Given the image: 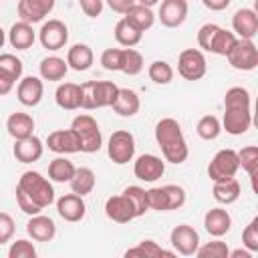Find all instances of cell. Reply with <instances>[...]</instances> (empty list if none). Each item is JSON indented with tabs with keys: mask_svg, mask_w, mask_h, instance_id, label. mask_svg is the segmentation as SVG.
<instances>
[{
	"mask_svg": "<svg viewBox=\"0 0 258 258\" xmlns=\"http://www.w3.org/2000/svg\"><path fill=\"white\" fill-rule=\"evenodd\" d=\"M54 202V187L38 171H24L16 183V204L26 216L40 214Z\"/></svg>",
	"mask_w": 258,
	"mask_h": 258,
	"instance_id": "obj_1",
	"label": "cell"
},
{
	"mask_svg": "<svg viewBox=\"0 0 258 258\" xmlns=\"http://www.w3.org/2000/svg\"><path fill=\"white\" fill-rule=\"evenodd\" d=\"M155 141L161 147L163 159L173 163V165L183 163L187 159V155H189L187 141L183 137L181 125L173 117H163V119L157 121V125H155Z\"/></svg>",
	"mask_w": 258,
	"mask_h": 258,
	"instance_id": "obj_2",
	"label": "cell"
},
{
	"mask_svg": "<svg viewBox=\"0 0 258 258\" xmlns=\"http://www.w3.org/2000/svg\"><path fill=\"white\" fill-rule=\"evenodd\" d=\"M119 87L113 81H87L81 85V109L111 107L117 99Z\"/></svg>",
	"mask_w": 258,
	"mask_h": 258,
	"instance_id": "obj_3",
	"label": "cell"
},
{
	"mask_svg": "<svg viewBox=\"0 0 258 258\" xmlns=\"http://www.w3.org/2000/svg\"><path fill=\"white\" fill-rule=\"evenodd\" d=\"M71 129L77 133L83 153H97L103 147V135H101L99 123L93 115H89V113L77 115L71 123Z\"/></svg>",
	"mask_w": 258,
	"mask_h": 258,
	"instance_id": "obj_4",
	"label": "cell"
},
{
	"mask_svg": "<svg viewBox=\"0 0 258 258\" xmlns=\"http://www.w3.org/2000/svg\"><path fill=\"white\" fill-rule=\"evenodd\" d=\"M107 155L117 165L129 163L135 155V137H133V133L125 131V129L113 131V135L109 137V143H107Z\"/></svg>",
	"mask_w": 258,
	"mask_h": 258,
	"instance_id": "obj_5",
	"label": "cell"
},
{
	"mask_svg": "<svg viewBox=\"0 0 258 258\" xmlns=\"http://www.w3.org/2000/svg\"><path fill=\"white\" fill-rule=\"evenodd\" d=\"M240 169V159H238V151L234 149H220L212 161L208 163V177L212 181H220V179H228L234 177Z\"/></svg>",
	"mask_w": 258,
	"mask_h": 258,
	"instance_id": "obj_6",
	"label": "cell"
},
{
	"mask_svg": "<svg viewBox=\"0 0 258 258\" xmlns=\"http://www.w3.org/2000/svg\"><path fill=\"white\" fill-rule=\"evenodd\" d=\"M206 56L198 48H185L177 56V73L185 81H200L206 75Z\"/></svg>",
	"mask_w": 258,
	"mask_h": 258,
	"instance_id": "obj_7",
	"label": "cell"
},
{
	"mask_svg": "<svg viewBox=\"0 0 258 258\" xmlns=\"http://www.w3.org/2000/svg\"><path fill=\"white\" fill-rule=\"evenodd\" d=\"M226 58L238 71H254L258 67V48L252 40L238 38L232 50L226 54Z\"/></svg>",
	"mask_w": 258,
	"mask_h": 258,
	"instance_id": "obj_8",
	"label": "cell"
},
{
	"mask_svg": "<svg viewBox=\"0 0 258 258\" xmlns=\"http://www.w3.org/2000/svg\"><path fill=\"white\" fill-rule=\"evenodd\" d=\"M169 244L173 246L175 254L181 256H196V250L200 246V234L189 224H179L169 234Z\"/></svg>",
	"mask_w": 258,
	"mask_h": 258,
	"instance_id": "obj_9",
	"label": "cell"
},
{
	"mask_svg": "<svg viewBox=\"0 0 258 258\" xmlns=\"http://www.w3.org/2000/svg\"><path fill=\"white\" fill-rule=\"evenodd\" d=\"M38 40L46 50H60L69 42V28L62 20H48L38 30Z\"/></svg>",
	"mask_w": 258,
	"mask_h": 258,
	"instance_id": "obj_10",
	"label": "cell"
},
{
	"mask_svg": "<svg viewBox=\"0 0 258 258\" xmlns=\"http://www.w3.org/2000/svg\"><path fill=\"white\" fill-rule=\"evenodd\" d=\"M133 173H135V177L141 179V181H147V183L157 181V179L165 173V161H163L161 157L153 155V153H143V155H139V157L135 159V163H133Z\"/></svg>",
	"mask_w": 258,
	"mask_h": 258,
	"instance_id": "obj_11",
	"label": "cell"
},
{
	"mask_svg": "<svg viewBox=\"0 0 258 258\" xmlns=\"http://www.w3.org/2000/svg\"><path fill=\"white\" fill-rule=\"evenodd\" d=\"M46 147L52 153H58V155H69V153H79L81 151L79 137L71 127L69 129H56V131L48 133Z\"/></svg>",
	"mask_w": 258,
	"mask_h": 258,
	"instance_id": "obj_12",
	"label": "cell"
},
{
	"mask_svg": "<svg viewBox=\"0 0 258 258\" xmlns=\"http://www.w3.org/2000/svg\"><path fill=\"white\" fill-rule=\"evenodd\" d=\"M157 18L167 28H177L187 18V0H161Z\"/></svg>",
	"mask_w": 258,
	"mask_h": 258,
	"instance_id": "obj_13",
	"label": "cell"
},
{
	"mask_svg": "<svg viewBox=\"0 0 258 258\" xmlns=\"http://www.w3.org/2000/svg\"><path fill=\"white\" fill-rule=\"evenodd\" d=\"M42 95H44V85H42V79L40 77H22L18 81V87H16V97L20 101V105L24 107H36L40 101H42Z\"/></svg>",
	"mask_w": 258,
	"mask_h": 258,
	"instance_id": "obj_14",
	"label": "cell"
},
{
	"mask_svg": "<svg viewBox=\"0 0 258 258\" xmlns=\"http://www.w3.org/2000/svg\"><path fill=\"white\" fill-rule=\"evenodd\" d=\"M56 212L64 222H81L87 214V204L79 194H64L56 200Z\"/></svg>",
	"mask_w": 258,
	"mask_h": 258,
	"instance_id": "obj_15",
	"label": "cell"
},
{
	"mask_svg": "<svg viewBox=\"0 0 258 258\" xmlns=\"http://www.w3.org/2000/svg\"><path fill=\"white\" fill-rule=\"evenodd\" d=\"M105 214L109 220L117 222V224H127L131 220H135V210H133V204L129 202V198L121 191L117 196H111L107 198L105 202Z\"/></svg>",
	"mask_w": 258,
	"mask_h": 258,
	"instance_id": "obj_16",
	"label": "cell"
},
{
	"mask_svg": "<svg viewBox=\"0 0 258 258\" xmlns=\"http://www.w3.org/2000/svg\"><path fill=\"white\" fill-rule=\"evenodd\" d=\"M54 2L56 0H20L16 10L20 20L28 24H36V22H42L52 12Z\"/></svg>",
	"mask_w": 258,
	"mask_h": 258,
	"instance_id": "obj_17",
	"label": "cell"
},
{
	"mask_svg": "<svg viewBox=\"0 0 258 258\" xmlns=\"http://www.w3.org/2000/svg\"><path fill=\"white\" fill-rule=\"evenodd\" d=\"M232 30L244 40H252L258 34V16L252 8H240L232 16Z\"/></svg>",
	"mask_w": 258,
	"mask_h": 258,
	"instance_id": "obj_18",
	"label": "cell"
},
{
	"mask_svg": "<svg viewBox=\"0 0 258 258\" xmlns=\"http://www.w3.org/2000/svg\"><path fill=\"white\" fill-rule=\"evenodd\" d=\"M222 129L230 135H244L252 127V109H224Z\"/></svg>",
	"mask_w": 258,
	"mask_h": 258,
	"instance_id": "obj_19",
	"label": "cell"
},
{
	"mask_svg": "<svg viewBox=\"0 0 258 258\" xmlns=\"http://www.w3.org/2000/svg\"><path fill=\"white\" fill-rule=\"evenodd\" d=\"M42 151H44V145L36 135H28L24 139H16V143L12 147V153H14L16 161H20V163L38 161L42 157Z\"/></svg>",
	"mask_w": 258,
	"mask_h": 258,
	"instance_id": "obj_20",
	"label": "cell"
},
{
	"mask_svg": "<svg viewBox=\"0 0 258 258\" xmlns=\"http://www.w3.org/2000/svg\"><path fill=\"white\" fill-rule=\"evenodd\" d=\"M204 228L210 236L214 238H222L230 232L232 228V216L228 214V210L224 208H212L206 212L204 216Z\"/></svg>",
	"mask_w": 258,
	"mask_h": 258,
	"instance_id": "obj_21",
	"label": "cell"
},
{
	"mask_svg": "<svg viewBox=\"0 0 258 258\" xmlns=\"http://www.w3.org/2000/svg\"><path fill=\"white\" fill-rule=\"evenodd\" d=\"M26 234L34 240V242H50L56 236V224L52 222V218L42 216V214H34L30 216V220L26 222Z\"/></svg>",
	"mask_w": 258,
	"mask_h": 258,
	"instance_id": "obj_22",
	"label": "cell"
},
{
	"mask_svg": "<svg viewBox=\"0 0 258 258\" xmlns=\"http://www.w3.org/2000/svg\"><path fill=\"white\" fill-rule=\"evenodd\" d=\"M34 40H36V34L32 30V24H28L24 20L14 22L8 30V42L16 50H28L34 44Z\"/></svg>",
	"mask_w": 258,
	"mask_h": 258,
	"instance_id": "obj_23",
	"label": "cell"
},
{
	"mask_svg": "<svg viewBox=\"0 0 258 258\" xmlns=\"http://www.w3.org/2000/svg\"><path fill=\"white\" fill-rule=\"evenodd\" d=\"M6 131L8 135L16 141V139H24L28 135H34V119L28 113L16 111L6 119Z\"/></svg>",
	"mask_w": 258,
	"mask_h": 258,
	"instance_id": "obj_24",
	"label": "cell"
},
{
	"mask_svg": "<svg viewBox=\"0 0 258 258\" xmlns=\"http://www.w3.org/2000/svg\"><path fill=\"white\" fill-rule=\"evenodd\" d=\"M54 101L64 111L81 109V85L77 83H60L54 91Z\"/></svg>",
	"mask_w": 258,
	"mask_h": 258,
	"instance_id": "obj_25",
	"label": "cell"
},
{
	"mask_svg": "<svg viewBox=\"0 0 258 258\" xmlns=\"http://www.w3.org/2000/svg\"><path fill=\"white\" fill-rule=\"evenodd\" d=\"M242 194V187L238 183L236 177H228V179H220V181H214V187H212V196L218 204L222 206H230L234 202H238Z\"/></svg>",
	"mask_w": 258,
	"mask_h": 258,
	"instance_id": "obj_26",
	"label": "cell"
},
{
	"mask_svg": "<svg viewBox=\"0 0 258 258\" xmlns=\"http://www.w3.org/2000/svg\"><path fill=\"white\" fill-rule=\"evenodd\" d=\"M93 60H95V54L89 44L77 42L67 50V64H69V69H73L77 73L87 71L93 64Z\"/></svg>",
	"mask_w": 258,
	"mask_h": 258,
	"instance_id": "obj_27",
	"label": "cell"
},
{
	"mask_svg": "<svg viewBox=\"0 0 258 258\" xmlns=\"http://www.w3.org/2000/svg\"><path fill=\"white\" fill-rule=\"evenodd\" d=\"M113 111L121 117H133L139 113L141 109V101H139V95L133 91V89H121L119 87V93H117V99L115 103L111 105Z\"/></svg>",
	"mask_w": 258,
	"mask_h": 258,
	"instance_id": "obj_28",
	"label": "cell"
},
{
	"mask_svg": "<svg viewBox=\"0 0 258 258\" xmlns=\"http://www.w3.org/2000/svg\"><path fill=\"white\" fill-rule=\"evenodd\" d=\"M113 34H115V40H117L121 46H125V48L137 46V44L141 42V38H143V32H141L139 28H135L125 16L115 24Z\"/></svg>",
	"mask_w": 258,
	"mask_h": 258,
	"instance_id": "obj_29",
	"label": "cell"
},
{
	"mask_svg": "<svg viewBox=\"0 0 258 258\" xmlns=\"http://www.w3.org/2000/svg\"><path fill=\"white\" fill-rule=\"evenodd\" d=\"M69 71V64L64 58L60 56H44L38 64V73H40V79L44 81H62L64 75Z\"/></svg>",
	"mask_w": 258,
	"mask_h": 258,
	"instance_id": "obj_30",
	"label": "cell"
},
{
	"mask_svg": "<svg viewBox=\"0 0 258 258\" xmlns=\"http://www.w3.org/2000/svg\"><path fill=\"white\" fill-rule=\"evenodd\" d=\"M71 189L73 194H79V196H87L95 189V183H97V175L91 167H77L75 169V175L71 177Z\"/></svg>",
	"mask_w": 258,
	"mask_h": 258,
	"instance_id": "obj_31",
	"label": "cell"
},
{
	"mask_svg": "<svg viewBox=\"0 0 258 258\" xmlns=\"http://www.w3.org/2000/svg\"><path fill=\"white\" fill-rule=\"evenodd\" d=\"M125 18L135 26L139 28L141 32L149 30L153 24H155V14L149 6H143V4H133L127 12H125Z\"/></svg>",
	"mask_w": 258,
	"mask_h": 258,
	"instance_id": "obj_32",
	"label": "cell"
},
{
	"mask_svg": "<svg viewBox=\"0 0 258 258\" xmlns=\"http://www.w3.org/2000/svg\"><path fill=\"white\" fill-rule=\"evenodd\" d=\"M75 163L67 157H54L50 163H48V179L50 181H56V183H69L71 177L75 175Z\"/></svg>",
	"mask_w": 258,
	"mask_h": 258,
	"instance_id": "obj_33",
	"label": "cell"
},
{
	"mask_svg": "<svg viewBox=\"0 0 258 258\" xmlns=\"http://www.w3.org/2000/svg\"><path fill=\"white\" fill-rule=\"evenodd\" d=\"M236 40H238V36H236L234 32H230V30H226V28L220 26V28L216 30V34H214V38H212L208 50L214 52V54H218V56H226V54L232 50V46L236 44Z\"/></svg>",
	"mask_w": 258,
	"mask_h": 258,
	"instance_id": "obj_34",
	"label": "cell"
},
{
	"mask_svg": "<svg viewBox=\"0 0 258 258\" xmlns=\"http://www.w3.org/2000/svg\"><path fill=\"white\" fill-rule=\"evenodd\" d=\"M238 159H240V167L248 173L250 181H252V189H256V167H258V147L256 145H246L238 151Z\"/></svg>",
	"mask_w": 258,
	"mask_h": 258,
	"instance_id": "obj_35",
	"label": "cell"
},
{
	"mask_svg": "<svg viewBox=\"0 0 258 258\" xmlns=\"http://www.w3.org/2000/svg\"><path fill=\"white\" fill-rule=\"evenodd\" d=\"M175 252L171 250H163L155 240H141L137 246L129 248L125 252V256H141V258H157V256H173Z\"/></svg>",
	"mask_w": 258,
	"mask_h": 258,
	"instance_id": "obj_36",
	"label": "cell"
},
{
	"mask_svg": "<svg viewBox=\"0 0 258 258\" xmlns=\"http://www.w3.org/2000/svg\"><path fill=\"white\" fill-rule=\"evenodd\" d=\"M252 97L244 87H230L224 95V109H250Z\"/></svg>",
	"mask_w": 258,
	"mask_h": 258,
	"instance_id": "obj_37",
	"label": "cell"
},
{
	"mask_svg": "<svg viewBox=\"0 0 258 258\" xmlns=\"http://www.w3.org/2000/svg\"><path fill=\"white\" fill-rule=\"evenodd\" d=\"M196 133L204 141H214L222 133V123L216 115H204V117H200V121L196 125Z\"/></svg>",
	"mask_w": 258,
	"mask_h": 258,
	"instance_id": "obj_38",
	"label": "cell"
},
{
	"mask_svg": "<svg viewBox=\"0 0 258 258\" xmlns=\"http://www.w3.org/2000/svg\"><path fill=\"white\" fill-rule=\"evenodd\" d=\"M121 73L129 75V77H135L143 71V56L139 50L135 48H121V67H119Z\"/></svg>",
	"mask_w": 258,
	"mask_h": 258,
	"instance_id": "obj_39",
	"label": "cell"
},
{
	"mask_svg": "<svg viewBox=\"0 0 258 258\" xmlns=\"http://www.w3.org/2000/svg\"><path fill=\"white\" fill-rule=\"evenodd\" d=\"M147 75L155 85H169L173 81V69L167 60H153L147 69Z\"/></svg>",
	"mask_w": 258,
	"mask_h": 258,
	"instance_id": "obj_40",
	"label": "cell"
},
{
	"mask_svg": "<svg viewBox=\"0 0 258 258\" xmlns=\"http://www.w3.org/2000/svg\"><path fill=\"white\" fill-rule=\"evenodd\" d=\"M123 194L133 204V210H135V216L137 218H141L145 212H149V208H147V194H145L143 187H139V185H127L123 189Z\"/></svg>",
	"mask_w": 258,
	"mask_h": 258,
	"instance_id": "obj_41",
	"label": "cell"
},
{
	"mask_svg": "<svg viewBox=\"0 0 258 258\" xmlns=\"http://www.w3.org/2000/svg\"><path fill=\"white\" fill-rule=\"evenodd\" d=\"M228 252H230L228 244L222 242L220 238H216L212 242H206V244L198 246L196 256H200V258H228Z\"/></svg>",
	"mask_w": 258,
	"mask_h": 258,
	"instance_id": "obj_42",
	"label": "cell"
},
{
	"mask_svg": "<svg viewBox=\"0 0 258 258\" xmlns=\"http://www.w3.org/2000/svg\"><path fill=\"white\" fill-rule=\"evenodd\" d=\"M147 194V208L155 210V212H169V204H167V191L165 187H151L145 189Z\"/></svg>",
	"mask_w": 258,
	"mask_h": 258,
	"instance_id": "obj_43",
	"label": "cell"
},
{
	"mask_svg": "<svg viewBox=\"0 0 258 258\" xmlns=\"http://www.w3.org/2000/svg\"><path fill=\"white\" fill-rule=\"evenodd\" d=\"M0 71L10 75L14 81H20L22 79V60L12 52H4V54H0Z\"/></svg>",
	"mask_w": 258,
	"mask_h": 258,
	"instance_id": "obj_44",
	"label": "cell"
},
{
	"mask_svg": "<svg viewBox=\"0 0 258 258\" xmlns=\"http://www.w3.org/2000/svg\"><path fill=\"white\" fill-rule=\"evenodd\" d=\"M34 256H36L34 244L30 240H24V238L12 242L8 248V258H34Z\"/></svg>",
	"mask_w": 258,
	"mask_h": 258,
	"instance_id": "obj_45",
	"label": "cell"
},
{
	"mask_svg": "<svg viewBox=\"0 0 258 258\" xmlns=\"http://www.w3.org/2000/svg\"><path fill=\"white\" fill-rule=\"evenodd\" d=\"M242 244L244 248H248L252 254L258 252V218H254L242 232Z\"/></svg>",
	"mask_w": 258,
	"mask_h": 258,
	"instance_id": "obj_46",
	"label": "cell"
},
{
	"mask_svg": "<svg viewBox=\"0 0 258 258\" xmlns=\"http://www.w3.org/2000/svg\"><path fill=\"white\" fill-rule=\"evenodd\" d=\"M165 191H167V204H169V212L171 210H179L183 204H185V189L181 185H175V183H167L163 185Z\"/></svg>",
	"mask_w": 258,
	"mask_h": 258,
	"instance_id": "obj_47",
	"label": "cell"
},
{
	"mask_svg": "<svg viewBox=\"0 0 258 258\" xmlns=\"http://www.w3.org/2000/svg\"><path fill=\"white\" fill-rule=\"evenodd\" d=\"M101 64L105 71H119L121 67V48H105L101 54Z\"/></svg>",
	"mask_w": 258,
	"mask_h": 258,
	"instance_id": "obj_48",
	"label": "cell"
},
{
	"mask_svg": "<svg viewBox=\"0 0 258 258\" xmlns=\"http://www.w3.org/2000/svg\"><path fill=\"white\" fill-rule=\"evenodd\" d=\"M14 230H16V226H14L12 216L6 212H0V244L10 242L14 236Z\"/></svg>",
	"mask_w": 258,
	"mask_h": 258,
	"instance_id": "obj_49",
	"label": "cell"
},
{
	"mask_svg": "<svg viewBox=\"0 0 258 258\" xmlns=\"http://www.w3.org/2000/svg\"><path fill=\"white\" fill-rule=\"evenodd\" d=\"M218 28L220 26L214 24V22H206L204 26H200V30H198V44H200V48L208 50V46H210V42H212V38H214Z\"/></svg>",
	"mask_w": 258,
	"mask_h": 258,
	"instance_id": "obj_50",
	"label": "cell"
},
{
	"mask_svg": "<svg viewBox=\"0 0 258 258\" xmlns=\"http://www.w3.org/2000/svg\"><path fill=\"white\" fill-rule=\"evenodd\" d=\"M79 6H81V10L85 12V16L97 18V16H101V12H103L105 0H79Z\"/></svg>",
	"mask_w": 258,
	"mask_h": 258,
	"instance_id": "obj_51",
	"label": "cell"
},
{
	"mask_svg": "<svg viewBox=\"0 0 258 258\" xmlns=\"http://www.w3.org/2000/svg\"><path fill=\"white\" fill-rule=\"evenodd\" d=\"M107 2V6L113 10V12H117V14H125L133 4H137L135 0H105Z\"/></svg>",
	"mask_w": 258,
	"mask_h": 258,
	"instance_id": "obj_52",
	"label": "cell"
},
{
	"mask_svg": "<svg viewBox=\"0 0 258 258\" xmlns=\"http://www.w3.org/2000/svg\"><path fill=\"white\" fill-rule=\"evenodd\" d=\"M14 85H16V81H14L10 75H6V73L0 71V97H2V95H8V93L14 89Z\"/></svg>",
	"mask_w": 258,
	"mask_h": 258,
	"instance_id": "obj_53",
	"label": "cell"
},
{
	"mask_svg": "<svg viewBox=\"0 0 258 258\" xmlns=\"http://www.w3.org/2000/svg\"><path fill=\"white\" fill-rule=\"evenodd\" d=\"M232 0H202V4L208 8V10H214V12H220V10H226L230 6Z\"/></svg>",
	"mask_w": 258,
	"mask_h": 258,
	"instance_id": "obj_54",
	"label": "cell"
},
{
	"mask_svg": "<svg viewBox=\"0 0 258 258\" xmlns=\"http://www.w3.org/2000/svg\"><path fill=\"white\" fill-rule=\"evenodd\" d=\"M228 258H252V252L248 248H236L228 252Z\"/></svg>",
	"mask_w": 258,
	"mask_h": 258,
	"instance_id": "obj_55",
	"label": "cell"
},
{
	"mask_svg": "<svg viewBox=\"0 0 258 258\" xmlns=\"http://www.w3.org/2000/svg\"><path fill=\"white\" fill-rule=\"evenodd\" d=\"M135 2H137V4H143V6H149V8H151V6H155L159 0H135Z\"/></svg>",
	"mask_w": 258,
	"mask_h": 258,
	"instance_id": "obj_56",
	"label": "cell"
},
{
	"mask_svg": "<svg viewBox=\"0 0 258 258\" xmlns=\"http://www.w3.org/2000/svg\"><path fill=\"white\" fill-rule=\"evenodd\" d=\"M4 42H6V32L2 30V26H0V48L4 46Z\"/></svg>",
	"mask_w": 258,
	"mask_h": 258,
	"instance_id": "obj_57",
	"label": "cell"
}]
</instances>
